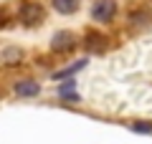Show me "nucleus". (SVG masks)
Instances as JSON below:
<instances>
[{
  "instance_id": "nucleus-1",
  "label": "nucleus",
  "mask_w": 152,
  "mask_h": 144,
  "mask_svg": "<svg viewBox=\"0 0 152 144\" xmlns=\"http://www.w3.org/2000/svg\"><path fill=\"white\" fill-rule=\"evenodd\" d=\"M18 20L23 25H36L43 20V5L38 0H23L18 5Z\"/></svg>"
},
{
  "instance_id": "nucleus-2",
  "label": "nucleus",
  "mask_w": 152,
  "mask_h": 144,
  "mask_svg": "<svg viewBox=\"0 0 152 144\" xmlns=\"http://www.w3.org/2000/svg\"><path fill=\"white\" fill-rule=\"evenodd\" d=\"M117 15V0H96L91 5V18L96 23H109Z\"/></svg>"
},
{
  "instance_id": "nucleus-3",
  "label": "nucleus",
  "mask_w": 152,
  "mask_h": 144,
  "mask_svg": "<svg viewBox=\"0 0 152 144\" xmlns=\"http://www.w3.org/2000/svg\"><path fill=\"white\" fill-rule=\"evenodd\" d=\"M76 36L71 31H58L56 33L53 38H51V48H53L56 53H71V51H74L76 48Z\"/></svg>"
},
{
  "instance_id": "nucleus-4",
  "label": "nucleus",
  "mask_w": 152,
  "mask_h": 144,
  "mask_svg": "<svg viewBox=\"0 0 152 144\" xmlns=\"http://www.w3.org/2000/svg\"><path fill=\"white\" fill-rule=\"evenodd\" d=\"M84 48L91 51V53H99V51L107 48V38H104L99 31H89L86 36H84Z\"/></svg>"
},
{
  "instance_id": "nucleus-5",
  "label": "nucleus",
  "mask_w": 152,
  "mask_h": 144,
  "mask_svg": "<svg viewBox=\"0 0 152 144\" xmlns=\"http://www.w3.org/2000/svg\"><path fill=\"white\" fill-rule=\"evenodd\" d=\"M13 91H15L18 96H38L41 94V84L33 81V79H20V81H15Z\"/></svg>"
},
{
  "instance_id": "nucleus-6",
  "label": "nucleus",
  "mask_w": 152,
  "mask_h": 144,
  "mask_svg": "<svg viewBox=\"0 0 152 144\" xmlns=\"http://www.w3.org/2000/svg\"><path fill=\"white\" fill-rule=\"evenodd\" d=\"M129 23L132 25H140V28H145V25H150L152 23V13L150 10H145V8H140V10H132L129 13Z\"/></svg>"
},
{
  "instance_id": "nucleus-7",
  "label": "nucleus",
  "mask_w": 152,
  "mask_h": 144,
  "mask_svg": "<svg viewBox=\"0 0 152 144\" xmlns=\"http://www.w3.org/2000/svg\"><path fill=\"white\" fill-rule=\"evenodd\" d=\"M79 3H81V0H51V5H53L61 15H71V13H76Z\"/></svg>"
},
{
  "instance_id": "nucleus-8",
  "label": "nucleus",
  "mask_w": 152,
  "mask_h": 144,
  "mask_svg": "<svg viewBox=\"0 0 152 144\" xmlns=\"http://www.w3.org/2000/svg\"><path fill=\"white\" fill-rule=\"evenodd\" d=\"M56 94H58L64 101H81L79 91H74V84H64V86H58V91H56Z\"/></svg>"
},
{
  "instance_id": "nucleus-9",
  "label": "nucleus",
  "mask_w": 152,
  "mask_h": 144,
  "mask_svg": "<svg viewBox=\"0 0 152 144\" xmlns=\"http://www.w3.org/2000/svg\"><path fill=\"white\" fill-rule=\"evenodd\" d=\"M84 66H86V58H84V61H76V63H71L69 68H64V71H56L53 79H58V81H61V79H69V76H74L76 71H81Z\"/></svg>"
},
{
  "instance_id": "nucleus-10",
  "label": "nucleus",
  "mask_w": 152,
  "mask_h": 144,
  "mask_svg": "<svg viewBox=\"0 0 152 144\" xmlns=\"http://www.w3.org/2000/svg\"><path fill=\"white\" fill-rule=\"evenodd\" d=\"M20 58H23V51H20V48H8L5 53L0 56L3 63H15V61H20Z\"/></svg>"
},
{
  "instance_id": "nucleus-11",
  "label": "nucleus",
  "mask_w": 152,
  "mask_h": 144,
  "mask_svg": "<svg viewBox=\"0 0 152 144\" xmlns=\"http://www.w3.org/2000/svg\"><path fill=\"white\" fill-rule=\"evenodd\" d=\"M132 129H134V132H142V134H150V132H152V124H147V121H137Z\"/></svg>"
}]
</instances>
